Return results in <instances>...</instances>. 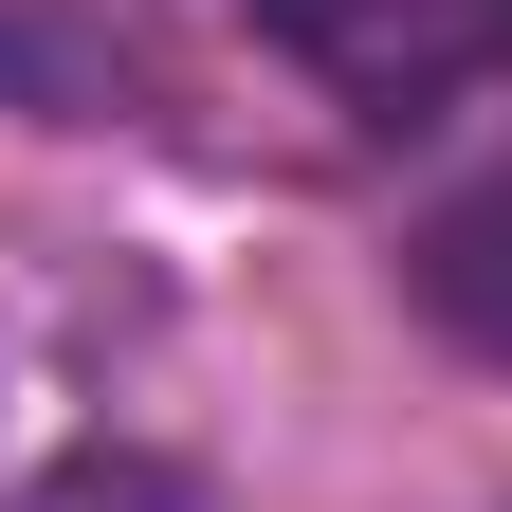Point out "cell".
<instances>
[{"label": "cell", "instance_id": "obj_1", "mask_svg": "<svg viewBox=\"0 0 512 512\" xmlns=\"http://www.w3.org/2000/svg\"><path fill=\"white\" fill-rule=\"evenodd\" d=\"M293 74H330L366 128H439L476 74H512V0H238Z\"/></svg>", "mask_w": 512, "mask_h": 512}, {"label": "cell", "instance_id": "obj_2", "mask_svg": "<svg viewBox=\"0 0 512 512\" xmlns=\"http://www.w3.org/2000/svg\"><path fill=\"white\" fill-rule=\"evenodd\" d=\"M403 293H421V330H458L476 366H512V165H476V183H439V202H421Z\"/></svg>", "mask_w": 512, "mask_h": 512}]
</instances>
